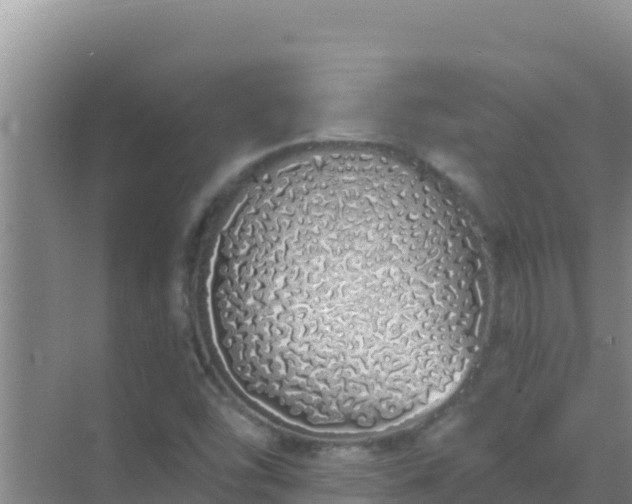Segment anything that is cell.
Here are the masks:
<instances>
[{
	"label": "cell",
	"instance_id": "cell-1",
	"mask_svg": "<svg viewBox=\"0 0 632 504\" xmlns=\"http://www.w3.org/2000/svg\"><path fill=\"white\" fill-rule=\"evenodd\" d=\"M408 208L402 196L371 189L319 196L267 218L262 310L293 368L355 377L378 349L395 347L398 293L429 263Z\"/></svg>",
	"mask_w": 632,
	"mask_h": 504
}]
</instances>
